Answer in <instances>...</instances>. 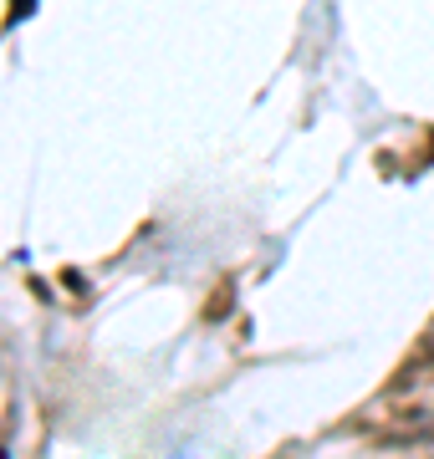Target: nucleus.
<instances>
[{"label": "nucleus", "mask_w": 434, "mask_h": 459, "mask_svg": "<svg viewBox=\"0 0 434 459\" xmlns=\"http://www.w3.org/2000/svg\"><path fill=\"white\" fill-rule=\"evenodd\" d=\"M424 377H434V332H430V337H424V342L414 347V358H409V362L399 368V377H394V388L404 394V388H419Z\"/></svg>", "instance_id": "nucleus-2"}, {"label": "nucleus", "mask_w": 434, "mask_h": 459, "mask_svg": "<svg viewBox=\"0 0 434 459\" xmlns=\"http://www.w3.org/2000/svg\"><path fill=\"white\" fill-rule=\"evenodd\" d=\"M378 444H399V449H409V444H434V413H414V419H399L394 429H384L378 434Z\"/></svg>", "instance_id": "nucleus-1"}]
</instances>
